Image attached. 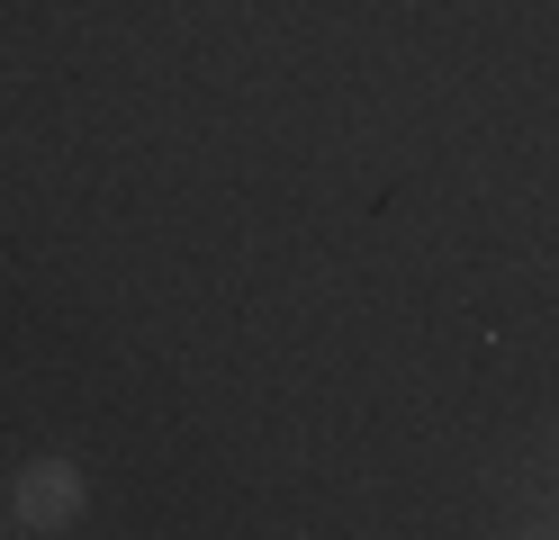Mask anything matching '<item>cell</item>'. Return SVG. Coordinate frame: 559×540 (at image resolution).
<instances>
[{"instance_id":"obj_1","label":"cell","mask_w":559,"mask_h":540,"mask_svg":"<svg viewBox=\"0 0 559 540\" xmlns=\"http://www.w3.org/2000/svg\"><path fill=\"white\" fill-rule=\"evenodd\" d=\"M10 514H19V531H73L82 523V468L73 459H27L19 487H10Z\"/></svg>"}]
</instances>
